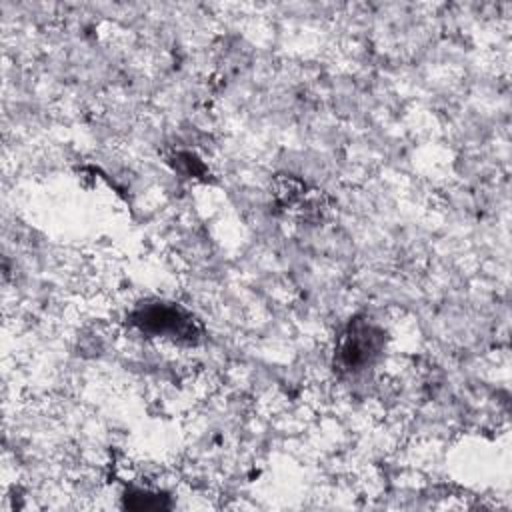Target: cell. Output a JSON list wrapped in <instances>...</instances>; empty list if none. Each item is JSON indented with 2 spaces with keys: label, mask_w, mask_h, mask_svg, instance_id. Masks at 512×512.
<instances>
[{
  "label": "cell",
  "mask_w": 512,
  "mask_h": 512,
  "mask_svg": "<svg viewBox=\"0 0 512 512\" xmlns=\"http://www.w3.org/2000/svg\"><path fill=\"white\" fill-rule=\"evenodd\" d=\"M128 322L148 338H162L182 346H196L204 338L200 320L176 302L144 300L128 314Z\"/></svg>",
  "instance_id": "6da1fadb"
},
{
  "label": "cell",
  "mask_w": 512,
  "mask_h": 512,
  "mask_svg": "<svg viewBox=\"0 0 512 512\" xmlns=\"http://www.w3.org/2000/svg\"><path fill=\"white\" fill-rule=\"evenodd\" d=\"M386 346V332L366 316H354L338 334L334 346V372L338 376H356L380 358Z\"/></svg>",
  "instance_id": "7a4b0ae2"
},
{
  "label": "cell",
  "mask_w": 512,
  "mask_h": 512,
  "mask_svg": "<svg viewBox=\"0 0 512 512\" xmlns=\"http://www.w3.org/2000/svg\"><path fill=\"white\" fill-rule=\"evenodd\" d=\"M272 198L282 212L310 222L320 220L328 210L326 196L292 174H276Z\"/></svg>",
  "instance_id": "3957f363"
},
{
  "label": "cell",
  "mask_w": 512,
  "mask_h": 512,
  "mask_svg": "<svg viewBox=\"0 0 512 512\" xmlns=\"http://www.w3.org/2000/svg\"><path fill=\"white\" fill-rule=\"evenodd\" d=\"M124 506L132 510H162L168 508L170 502L162 494H152L146 490H132L124 496Z\"/></svg>",
  "instance_id": "277c9868"
},
{
  "label": "cell",
  "mask_w": 512,
  "mask_h": 512,
  "mask_svg": "<svg viewBox=\"0 0 512 512\" xmlns=\"http://www.w3.org/2000/svg\"><path fill=\"white\" fill-rule=\"evenodd\" d=\"M170 162L176 170H180L182 174H186L190 178L192 176L194 178H206V174H208V168L190 152H176Z\"/></svg>",
  "instance_id": "5b68a950"
}]
</instances>
